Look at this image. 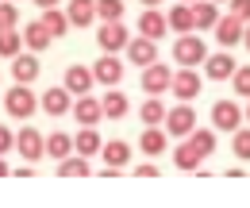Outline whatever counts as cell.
I'll return each instance as SVG.
<instances>
[{"mask_svg": "<svg viewBox=\"0 0 250 208\" xmlns=\"http://www.w3.org/2000/svg\"><path fill=\"white\" fill-rule=\"evenodd\" d=\"M204 54H208V46H204V39H196L192 31L173 43V58H177V66H192V69H196V66L204 62Z\"/></svg>", "mask_w": 250, "mask_h": 208, "instance_id": "obj_1", "label": "cell"}, {"mask_svg": "<svg viewBox=\"0 0 250 208\" xmlns=\"http://www.w3.org/2000/svg\"><path fill=\"white\" fill-rule=\"evenodd\" d=\"M4 108H8V116H35V108H39V96L31 92V85H12V92L4 96Z\"/></svg>", "mask_w": 250, "mask_h": 208, "instance_id": "obj_2", "label": "cell"}, {"mask_svg": "<svg viewBox=\"0 0 250 208\" xmlns=\"http://www.w3.org/2000/svg\"><path fill=\"white\" fill-rule=\"evenodd\" d=\"M162 123H166V135H173V139H185L188 131L196 127V112L188 108V100H181L173 112H166V119H162Z\"/></svg>", "mask_w": 250, "mask_h": 208, "instance_id": "obj_3", "label": "cell"}, {"mask_svg": "<svg viewBox=\"0 0 250 208\" xmlns=\"http://www.w3.org/2000/svg\"><path fill=\"white\" fill-rule=\"evenodd\" d=\"M127 39H131V35H127V27L120 23V20H104V23H100V31H96V43H100V50H104V54L124 50Z\"/></svg>", "mask_w": 250, "mask_h": 208, "instance_id": "obj_4", "label": "cell"}, {"mask_svg": "<svg viewBox=\"0 0 250 208\" xmlns=\"http://www.w3.org/2000/svg\"><path fill=\"white\" fill-rule=\"evenodd\" d=\"M69 116L77 119L81 127H96L100 119H104V112H100V100L96 96H89V92H81L73 104H69Z\"/></svg>", "mask_w": 250, "mask_h": 208, "instance_id": "obj_5", "label": "cell"}, {"mask_svg": "<svg viewBox=\"0 0 250 208\" xmlns=\"http://www.w3.org/2000/svg\"><path fill=\"white\" fill-rule=\"evenodd\" d=\"M169 89H173L177 100H192V96L200 92V73H196L192 66H181V69L169 77Z\"/></svg>", "mask_w": 250, "mask_h": 208, "instance_id": "obj_6", "label": "cell"}, {"mask_svg": "<svg viewBox=\"0 0 250 208\" xmlns=\"http://www.w3.org/2000/svg\"><path fill=\"white\" fill-rule=\"evenodd\" d=\"M212 123H216V131H235V127H243V108L235 100H216L212 104Z\"/></svg>", "mask_w": 250, "mask_h": 208, "instance_id": "obj_7", "label": "cell"}, {"mask_svg": "<svg viewBox=\"0 0 250 208\" xmlns=\"http://www.w3.org/2000/svg\"><path fill=\"white\" fill-rule=\"evenodd\" d=\"M169 77H173V69H169V66H162V62L143 66V89L150 92V96H162V92L169 89Z\"/></svg>", "mask_w": 250, "mask_h": 208, "instance_id": "obj_8", "label": "cell"}, {"mask_svg": "<svg viewBox=\"0 0 250 208\" xmlns=\"http://www.w3.org/2000/svg\"><path fill=\"white\" fill-rule=\"evenodd\" d=\"M120 77H124V62L116 58V54H100L93 66V81L96 85H120Z\"/></svg>", "mask_w": 250, "mask_h": 208, "instance_id": "obj_9", "label": "cell"}, {"mask_svg": "<svg viewBox=\"0 0 250 208\" xmlns=\"http://www.w3.org/2000/svg\"><path fill=\"white\" fill-rule=\"evenodd\" d=\"M69 89L65 85H54V89H46L42 96H39V108L46 112V116H69Z\"/></svg>", "mask_w": 250, "mask_h": 208, "instance_id": "obj_10", "label": "cell"}, {"mask_svg": "<svg viewBox=\"0 0 250 208\" xmlns=\"http://www.w3.org/2000/svg\"><path fill=\"white\" fill-rule=\"evenodd\" d=\"M127 58L135 62V66H150V62H158V43L154 39H146V35H139V39H127Z\"/></svg>", "mask_w": 250, "mask_h": 208, "instance_id": "obj_11", "label": "cell"}, {"mask_svg": "<svg viewBox=\"0 0 250 208\" xmlns=\"http://www.w3.org/2000/svg\"><path fill=\"white\" fill-rule=\"evenodd\" d=\"M12 150H20L27 162H39L42 158V131H35V127H23L20 135H16V147Z\"/></svg>", "mask_w": 250, "mask_h": 208, "instance_id": "obj_12", "label": "cell"}, {"mask_svg": "<svg viewBox=\"0 0 250 208\" xmlns=\"http://www.w3.org/2000/svg\"><path fill=\"white\" fill-rule=\"evenodd\" d=\"M65 20H69V27H89L96 20V0H69Z\"/></svg>", "mask_w": 250, "mask_h": 208, "instance_id": "obj_13", "label": "cell"}, {"mask_svg": "<svg viewBox=\"0 0 250 208\" xmlns=\"http://www.w3.org/2000/svg\"><path fill=\"white\" fill-rule=\"evenodd\" d=\"M235 69V54H204V73L212 81H227Z\"/></svg>", "mask_w": 250, "mask_h": 208, "instance_id": "obj_14", "label": "cell"}, {"mask_svg": "<svg viewBox=\"0 0 250 208\" xmlns=\"http://www.w3.org/2000/svg\"><path fill=\"white\" fill-rule=\"evenodd\" d=\"M166 16H162V12H158V8H146V12H143V16H139V35H146V39H162V35H166Z\"/></svg>", "mask_w": 250, "mask_h": 208, "instance_id": "obj_15", "label": "cell"}, {"mask_svg": "<svg viewBox=\"0 0 250 208\" xmlns=\"http://www.w3.org/2000/svg\"><path fill=\"white\" fill-rule=\"evenodd\" d=\"M216 39L219 46H235L239 39H243V20H235V16H223V20H216Z\"/></svg>", "mask_w": 250, "mask_h": 208, "instance_id": "obj_16", "label": "cell"}, {"mask_svg": "<svg viewBox=\"0 0 250 208\" xmlns=\"http://www.w3.org/2000/svg\"><path fill=\"white\" fill-rule=\"evenodd\" d=\"M23 46H27L31 54H42V50L50 46V31L42 27V20H35V23L23 27Z\"/></svg>", "mask_w": 250, "mask_h": 208, "instance_id": "obj_17", "label": "cell"}, {"mask_svg": "<svg viewBox=\"0 0 250 208\" xmlns=\"http://www.w3.org/2000/svg\"><path fill=\"white\" fill-rule=\"evenodd\" d=\"M12 77H16L20 85H31L35 77H39V58H35V54H16V58H12Z\"/></svg>", "mask_w": 250, "mask_h": 208, "instance_id": "obj_18", "label": "cell"}, {"mask_svg": "<svg viewBox=\"0 0 250 208\" xmlns=\"http://www.w3.org/2000/svg\"><path fill=\"white\" fill-rule=\"evenodd\" d=\"M100 154H104V162H108L112 170H124L127 162H131V147H127L124 139H112V143H100Z\"/></svg>", "mask_w": 250, "mask_h": 208, "instance_id": "obj_19", "label": "cell"}, {"mask_svg": "<svg viewBox=\"0 0 250 208\" xmlns=\"http://www.w3.org/2000/svg\"><path fill=\"white\" fill-rule=\"evenodd\" d=\"M62 85H65L69 92H77V96H81V92H89V89L96 85V81H93V69H85V66H69Z\"/></svg>", "mask_w": 250, "mask_h": 208, "instance_id": "obj_20", "label": "cell"}, {"mask_svg": "<svg viewBox=\"0 0 250 208\" xmlns=\"http://www.w3.org/2000/svg\"><path fill=\"white\" fill-rule=\"evenodd\" d=\"M188 8H192V23L196 27H216V20H219L216 0H188Z\"/></svg>", "mask_w": 250, "mask_h": 208, "instance_id": "obj_21", "label": "cell"}, {"mask_svg": "<svg viewBox=\"0 0 250 208\" xmlns=\"http://www.w3.org/2000/svg\"><path fill=\"white\" fill-rule=\"evenodd\" d=\"M100 112H104V119H124L127 116V96L120 89H112V85H108L104 100H100Z\"/></svg>", "mask_w": 250, "mask_h": 208, "instance_id": "obj_22", "label": "cell"}, {"mask_svg": "<svg viewBox=\"0 0 250 208\" xmlns=\"http://www.w3.org/2000/svg\"><path fill=\"white\" fill-rule=\"evenodd\" d=\"M166 27L169 31H177V35H188V31H196V23H192V8H188L185 0L166 16Z\"/></svg>", "mask_w": 250, "mask_h": 208, "instance_id": "obj_23", "label": "cell"}, {"mask_svg": "<svg viewBox=\"0 0 250 208\" xmlns=\"http://www.w3.org/2000/svg\"><path fill=\"white\" fill-rule=\"evenodd\" d=\"M58 178H89V158L85 154H65V158H58Z\"/></svg>", "mask_w": 250, "mask_h": 208, "instance_id": "obj_24", "label": "cell"}, {"mask_svg": "<svg viewBox=\"0 0 250 208\" xmlns=\"http://www.w3.org/2000/svg\"><path fill=\"white\" fill-rule=\"evenodd\" d=\"M166 143H169V135H166L158 123H154V127H146V131H143V139H139L143 154H150V158H158V154L166 150Z\"/></svg>", "mask_w": 250, "mask_h": 208, "instance_id": "obj_25", "label": "cell"}, {"mask_svg": "<svg viewBox=\"0 0 250 208\" xmlns=\"http://www.w3.org/2000/svg\"><path fill=\"white\" fill-rule=\"evenodd\" d=\"M42 154H50V158L58 162V158H65V154H73V139L62 135V131H54L50 139H42Z\"/></svg>", "mask_w": 250, "mask_h": 208, "instance_id": "obj_26", "label": "cell"}, {"mask_svg": "<svg viewBox=\"0 0 250 208\" xmlns=\"http://www.w3.org/2000/svg\"><path fill=\"white\" fill-rule=\"evenodd\" d=\"M42 27L50 31V39H62L65 31H69V20H65V12H58V8H42Z\"/></svg>", "mask_w": 250, "mask_h": 208, "instance_id": "obj_27", "label": "cell"}, {"mask_svg": "<svg viewBox=\"0 0 250 208\" xmlns=\"http://www.w3.org/2000/svg\"><path fill=\"white\" fill-rule=\"evenodd\" d=\"M185 139L192 143V147H196V154H200V158L216 154V131H200V127H192V131H188Z\"/></svg>", "mask_w": 250, "mask_h": 208, "instance_id": "obj_28", "label": "cell"}, {"mask_svg": "<svg viewBox=\"0 0 250 208\" xmlns=\"http://www.w3.org/2000/svg\"><path fill=\"white\" fill-rule=\"evenodd\" d=\"M73 154H85V158H93V154H100V135H96L93 127H85L77 139H73Z\"/></svg>", "mask_w": 250, "mask_h": 208, "instance_id": "obj_29", "label": "cell"}, {"mask_svg": "<svg viewBox=\"0 0 250 208\" xmlns=\"http://www.w3.org/2000/svg\"><path fill=\"white\" fill-rule=\"evenodd\" d=\"M20 46H23V35H20L16 27L0 31V54H4V58H16V54H20Z\"/></svg>", "mask_w": 250, "mask_h": 208, "instance_id": "obj_30", "label": "cell"}, {"mask_svg": "<svg viewBox=\"0 0 250 208\" xmlns=\"http://www.w3.org/2000/svg\"><path fill=\"white\" fill-rule=\"evenodd\" d=\"M173 166H177V170H196V166H200V154H196V147H192V143L177 147V150H173Z\"/></svg>", "mask_w": 250, "mask_h": 208, "instance_id": "obj_31", "label": "cell"}, {"mask_svg": "<svg viewBox=\"0 0 250 208\" xmlns=\"http://www.w3.org/2000/svg\"><path fill=\"white\" fill-rule=\"evenodd\" d=\"M139 116H143V123H146V127H154V123H162V119H166V104H162L158 96H150V100L143 104V112H139Z\"/></svg>", "mask_w": 250, "mask_h": 208, "instance_id": "obj_32", "label": "cell"}, {"mask_svg": "<svg viewBox=\"0 0 250 208\" xmlns=\"http://www.w3.org/2000/svg\"><path fill=\"white\" fill-rule=\"evenodd\" d=\"M96 20H124V0H96Z\"/></svg>", "mask_w": 250, "mask_h": 208, "instance_id": "obj_33", "label": "cell"}, {"mask_svg": "<svg viewBox=\"0 0 250 208\" xmlns=\"http://www.w3.org/2000/svg\"><path fill=\"white\" fill-rule=\"evenodd\" d=\"M20 23V8H16V0H0V31L16 27Z\"/></svg>", "mask_w": 250, "mask_h": 208, "instance_id": "obj_34", "label": "cell"}, {"mask_svg": "<svg viewBox=\"0 0 250 208\" xmlns=\"http://www.w3.org/2000/svg\"><path fill=\"white\" fill-rule=\"evenodd\" d=\"M227 81H235V92H239V96H250V66H235Z\"/></svg>", "mask_w": 250, "mask_h": 208, "instance_id": "obj_35", "label": "cell"}, {"mask_svg": "<svg viewBox=\"0 0 250 208\" xmlns=\"http://www.w3.org/2000/svg\"><path fill=\"white\" fill-rule=\"evenodd\" d=\"M231 135H235V154L243 162H250V127H235Z\"/></svg>", "mask_w": 250, "mask_h": 208, "instance_id": "obj_36", "label": "cell"}, {"mask_svg": "<svg viewBox=\"0 0 250 208\" xmlns=\"http://www.w3.org/2000/svg\"><path fill=\"white\" fill-rule=\"evenodd\" d=\"M231 16L247 23V20H250V0H231Z\"/></svg>", "mask_w": 250, "mask_h": 208, "instance_id": "obj_37", "label": "cell"}, {"mask_svg": "<svg viewBox=\"0 0 250 208\" xmlns=\"http://www.w3.org/2000/svg\"><path fill=\"white\" fill-rule=\"evenodd\" d=\"M12 147H16V135H12V127H4V123H0V154H8Z\"/></svg>", "mask_w": 250, "mask_h": 208, "instance_id": "obj_38", "label": "cell"}, {"mask_svg": "<svg viewBox=\"0 0 250 208\" xmlns=\"http://www.w3.org/2000/svg\"><path fill=\"white\" fill-rule=\"evenodd\" d=\"M135 178H158V166H150V162H146V166H139V170H135Z\"/></svg>", "mask_w": 250, "mask_h": 208, "instance_id": "obj_39", "label": "cell"}, {"mask_svg": "<svg viewBox=\"0 0 250 208\" xmlns=\"http://www.w3.org/2000/svg\"><path fill=\"white\" fill-rule=\"evenodd\" d=\"M239 43H247V50H250V20L243 23V39H239Z\"/></svg>", "mask_w": 250, "mask_h": 208, "instance_id": "obj_40", "label": "cell"}, {"mask_svg": "<svg viewBox=\"0 0 250 208\" xmlns=\"http://www.w3.org/2000/svg\"><path fill=\"white\" fill-rule=\"evenodd\" d=\"M35 4H39V8H54L58 0H35Z\"/></svg>", "mask_w": 250, "mask_h": 208, "instance_id": "obj_41", "label": "cell"}, {"mask_svg": "<svg viewBox=\"0 0 250 208\" xmlns=\"http://www.w3.org/2000/svg\"><path fill=\"white\" fill-rule=\"evenodd\" d=\"M0 178H8V166H4V154H0Z\"/></svg>", "mask_w": 250, "mask_h": 208, "instance_id": "obj_42", "label": "cell"}, {"mask_svg": "<svg viewBox=\"0 0 250 208\" xmlns=\"http://www.w3.org/2000/svg\"><path fill=\"white\" fill-rule=\"evenodd\" d=\"M139 4H146V8H158V4H162V0H139Z\"/></svg>", "mask_w": 250, "mask_h": 208, "instance_id": "obj_43", "label": "cell"}, {"mask_svg": "<svg viewBox=\"0 0 250 208\" xmlns=\"http://www.w3.org/2000/svg\"><path fill=\"white\" fill-rule=\"evenodd\" d=\"M243 116H247V119H250V108H247V112H243Z\"/></svg>", "mask_w": 250, "mask_h": 208, "instance_id": "obj_44", "label": "cell"}, {"mask_svg": "<svg viewBox=\"0 0 250 208\" xmlns=\"http://www.w3.org/2000/svg\"><path fill=\"white\" fill-rule=\"evenodd\" d=\"M216 4H219V0H216Z\"/></svg>", "mask_w": 250, "mask_h": 208, "instance_id": "obj_45", "label": "cell"}, {"mask_svg": "<svg viewBox=\"0 0 250 208\" xmlns=\"http://www.w3.org/2000/svg\"><path fill=\"white\" fill-rule=\"evenodd\" d=\"M185 4H188V0H185Z\"/></svg>", "mask_w": 250, "mask_h": 208, "instance_id": "obj_46", "label": "cell"}]
</instances>
